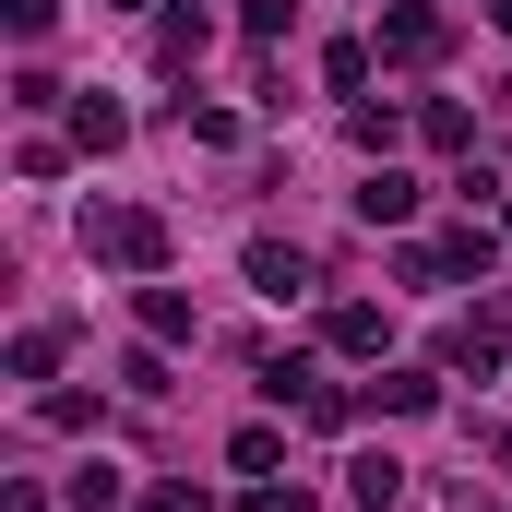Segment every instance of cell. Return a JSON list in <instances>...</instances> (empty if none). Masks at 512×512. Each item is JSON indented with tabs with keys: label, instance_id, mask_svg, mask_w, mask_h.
<instances>
[{
	"label": "cell",
	"instance_id": "1",
	"mask_svg": "<svg viewBox=\"0 0 512 512\" xmlns=\"http://www.w3.org/2000/svg\"><path fill=\"white\" fill-rule=\"evenodd\" d=\"M84 251L120 262V274H155V262H167V227H155L143 203H96V215H84Z\"/></svg>",
	"mask_w": 512,
	"mask_h": 512
},
{
	"label": "cell",
	"instance_id": "2",
	"mask_svg": "<svg viewBox=\"0 0 512 512\" xmlns=\"http://www.w3.org/2000/svg\"><path fill=\"white\" fill-rule=\"evenodd\" d=\"M251 286L262 298H298V286H310V251H298V239H251Z\"/></svg>",
	"mask_w": 512,
	"mask_h": 512
},
{
	"label": "cell",
	"instance_id": "3",
	"mask_svg": "<svg viewBox=\"0 0 512 512\" xmlns=\"http://www.w3.org/2000/svg\"><path fill=\"white\" fill-rule=\"evenodd\" d=\"M358 215H370V227H405V215H417V179H405V167H370V179H358Z\"/></svg>",
	"mask_w": 512,
	"mask_h": 512
},
{
	"label": "cell",
	"instance_id": "4",
	"mask_svg": "<svg viewBox=\"0 0 512 512\" xmlns=\"http://www.w3.org/2000/svg\"><path fill=\"white\" fill-rule=\"evenodd\" d=\"M441 358H453V370H501V322H489V310H465V322L441 334Z\"/></svg>",
	"mask_w": 512,
	"mask_h": 512
},
{
	"label": "cell",
	"instance_id": "5",
	"mask_svg": "<svg viewBox=\"0 0 512 512\" xmlns=\"http://www.w3.org/2000/svg\"><path fill=\"white\" fill-rule=\"evenodd\" d=\"M346 489H358V512H393V501H405V465H393V453H358Z\"/></svg>",
	"mask_w": 512,
	"mask_h": 512
},
{
	"label": "cell",
	"instance_id": "6",
	"mask_svg": "<svg viewBox=\"0 0 512 512\" xmlns=\"http://www.w3.org/2000/svg\"><path fill=\"white\" fill-rule=\"evenodd\" d=\"M382 48H393V60H441V12H393Z\"/></svg>",
	"mask_w": 512,
	"mask_h": 512
},
{
	"label": "cell",
	"instance_id": "7",
	"mask_svg": "<svg viewBox=\"0 0 512 512\" xmlns=\"http://www.w3.org/2000/svg\"><path fill=\"white\" fill-rule=\"evenodd\" d=\"M143 334L179 346V334H191V298H179V286H143Z\"/></svg>",
	"mask_w": 512,
	"mask_h": 512
},
{
	"label": "cell",
	"instance_id": "8",
	"mask_svg": "<svg viewBox=\"0 0 512 512\" xmlns=\"http://www.w3.org/2000/svg\"><path fill=\"white\" fill-rule=\"evenodd\" d=\"M441 262H453V274H489V262H501V227H453Z\"/></svg>",
	"mask_w": 512,
	"mask_h": 512
},
{
	"label": "cell",
	"instance_id": "9",
	"mask_svg": "<svg viewBox=\"0 0 512 512\" xmlns=\"http://www.w3.org/2000/svg\"><path fill=\"white\" fill-rule=\"evenodd\" d=\"M48 370H60V322H36V334L12 346V382H48Z\"/></svg>",
	"mask_w": 512,
	"mask_h": 512
},
{
	"label": "cell",
	"instance_id": "10",
	"mask_svg": "<svg viewBox=\"0 0 512 512\" xmlns=\"http://www.w3.org/2000/svg\"><path fill=\"white\" fill-rule=\"evenodd\" d=\"M382 334H393L382 310H334V346H346V358H382Z\"/></svg>",
	"mask_w": 512,
	"mask_h": 512
},
{
	"label": "cell",
	"instance_id": "11",
	"mask_svg": "<svg viewBox=\"0 0 512 512\" xmlns=\"http://www.w3.org/2000/svg\"><path fill=\"white\" fill-rule=\"evenodd\" d=\"M72 131H84V155H108V143H120L131 120H120V108H108V96H84V108H72Z\"/></svg>",
	"mask_w": 512,
	"mask_h": 512
},
{
	"label": "cell",
	"instance_id": "12",
	"mask_svg": "<svg viewBox=\"0 0 512 512\" xmlns=\"http://www.w3.org/2000/svg\"><path fill=\"white\" fill-rule=\"evenodd\" d=\"M382 405H393V417H429V405H441V382H429V370H393Z\"/></svg>",
	"mask_w": 512,
	"mask_h": 512
},
{
	"label": "cell",
	"instance_id": "13",
	"mask_svg": "<svg viewBox=\"0 0 512 512\" xmlns=\"http://www.w3.org/2000/svg\"><path fill=\"white\" fill-rule=\"evenodd\" d=\"M203 36H215L203 12H167V24H155V48H167V60H203Z\"/></svg>",
	"mask_w": 512,
	"mask_h": 512
},
{
	"label": "cell",
	"instance_id": "14",
	"mask_svg": "<svg viewBox=\"0 0 512 512\" xmlns=\"http://www.w3.org/2000/svg\"><path fill=\"white\" fill-rule=\"evenodd\" d=\"M72 512H120V477H108V465H84V477H72Z\"/></svg>",
	"mask_w": 512,
	"mask_h": 512
},
{
	"label": "cell",
	"instance_id": "15",
	"mask_svg": "<svg viewBox=\"0 0 512 512\" xmlns=\"http://www.w3.org/2000/svg\"><path fill=\"white\" fill-rule=\"evenodd\" d=\"M0 12H12V36H48V12H60V0H0Z\"/></svg>",
	"mask_w": 512,
	"mask_h": 512
},
{
	"label": "cell",
	"instance_id": "16",
	"mask_svg": "<svg viewBox=\"0 0 512 512\" xmlns=\"http://www.w3.org/2000/svg\"><path fill=\"white\" fill-rule=\"evenodd\" d=\"M143 512H215V501H203V489H155Z\"/></svg>",
	"mask_w": 512,
	"mask_h": 512
},
{
	"label": "cell",
	"instance_id": "17",
	"mask_svg": "<svg viewBox=\"0 0 512 512\" xmlns=\"http://www.w3.org/2000/svg\"><path fill=\"white\" fill-rule=\"evenodd\" d=\"M251 512H310V501H298V489H251Z\"/></svg>",
	"mask_w": 512,
	"mask_h": 512
},
{
	"label": "cell",
	"instance_id": "18",
	"mask_svg": "<svg viewBox=\"0 0 512 512\" xmlns=\"http://www.w3.org/2000/svg\"><path fill=\"white\" fill-rule=\"evenodd\" d=\"M489 453H501V465H512V429H489Z\"/></svg>",
	"mask_w": 512,
	"mask_h": 512
},
{
	"label": "cell",
	"instance_id": "19",
	"mask_svg": "<svg viewBox=\"0 0 512 512\" xmlns=\"http://www.w3.org/2000/svg\"><path fill=\"white\" fill-rule=\"evenodd\" d=\"M489 24H501V36H512V0H489Z\"/></svg>",
	"mask_w": 512,
	"mask_h": 512
},
{
	"label": "cell",
	"instance_id": "20",
	"mask_svg": "<svg viewBox=\"0 0 512 512\" xmlns=\"http://www.w3.org/2000/svg\"><path fill=\"white\" fill-rule=\"evenodd\" d=\"M108 12H143V0H108Z\"/></svg>",
	"mask_w": 512,
	"mask_h": 512
}]
</instances>
